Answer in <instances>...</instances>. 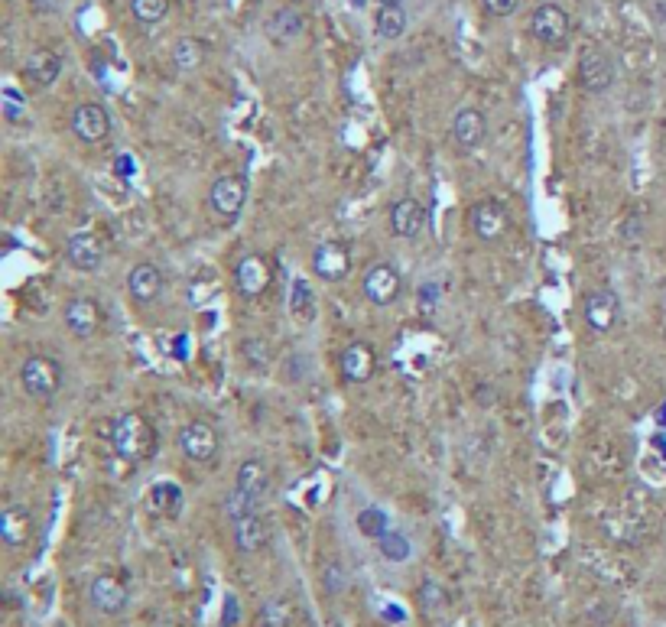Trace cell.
<instances>
[{
    "label": "cell",
    "mask_w": 666,
    "mask_h": 627,
    "mask_svg": "<svg viewBox=\"0 0 666 627\" xmlns=\"http://www.w3.org/2000/svg\"><path fill=\"white\" fill-rule=\"evenodd\" d=\"M111 442H114V452L121 455L127 462H143L153 455V446H156V436L150 423L143 420L140 413H121L111 426Z\"/></svg>",
    "instance_id": "cell-1"
},
{
    "label": "cell",
    "mask_w": 666,
    "mask_h": 627,
    "mask_svg": "<svg viewBox=\"0 0 666 627\" xmlns=\"http://www.w3.org/2000/svg\"><path fill=\"white\" fill-rule=\"evenodd\" d=\"M20 384L33 400H49L62 387V364L46 355H30L20 368Z\"/></svg>",
    "instance_id": "cell-2"
},
{
    "label": "cell",
    "mask_w": 666,
    "mask_h": 627,
    "mask_svg": "<svg viewBox=\"0 0 666 627\" xmlns=\"http://www.w3.org/2000/svg\"><path fill=\"white\" fill-rule=\"evenodd\" d=\"M530 36L546 49H563L572 36V20L559 4H540L530 13Z\"/></svg>",
    "instance_id": "cell-3"
},
{
    "label": "cell",
    "mask_w": 666,
    "mask_h": 627,
    "mask_svg": "<svg viewBox=\"0 0 666 627\" xmlns=\"http://www.w3.org/2000/svg\"><path fill=\"white\" fill-rule=\"evenodd\" d=\"M179 452L186 455L189 462H195V465H205V462H212L215 455H218V449H221V436H218V429L208 423V420H192V423H186L179 429Z\"/></svg>",
    "instance_id": "cell-4"
},
{
    "label": "cell",
    "mask_w": 666,
    "mask_h": 627,
    "mask_svg": "<svg viewBox=\"0 0 666 627\" xmlns=\"http://www.w3.org/2000/svg\"><path fill=\"white\" fill-rule=\"evenodd\" d=\"M579 82L592 95H602L615 85V59L602 46H585L579 56Z\"/></svg>",
    "instance_id": "cell-5"
},
{
    "label": "cell",
    "mask_w": 666,
    "mask_h": 627,
    "mask_svg": "<svg viewBox=\"0 0 666 627\" xmlns=\"http://www.w3.org/2000/svg\"><path fill=\"white\" fill-rule=\"evenodd\" d=\"M361 293L368 299L371 306H390L397 303L400 293H403V277L394 264H374L368 273H364L361 280Z\"/></svg>",
    "instance_id": "cell-6"
},
{
    "label": "cell",
    "mask_w": 666,
    "mask_h": 627,
    "mask_svg": "<svg viewBox=\"0 0 666 627\" xmlns=\"http://www.w3.org/2000/svg\"><path fill=\"white\" fill-rule=\"evenodd\" d=\"M582 316H585V325H589L595 335H608L618 325V319H621V299H618V293L608 290V286H602V290H592L589 296H585V303H582Z\"/></svg>",
    "instance_id": "cell-7"
},
{
    "label": "cell",
    "mask_w": 666,
    "mask_h": 627,
    "mask_svg": "<svg viewBox=\"0 0 666 627\" xmlns=\"http://www.w3.org/2000/svg\"><path fill=\"white\" fill-rule=\"evenodd\" d=\"M244 202H247V179L244 176H218L212 182V189H208V205H212V212L225 221H234L241 212H244Z\"/></svg>",
    "instance_id": "cell-8"
},
{
    "label": "cell",
    "mask_w": 666,
    "mask_h": 627,
    "mask_svg": "<svg viewBox=\"0 0 666 627\" xmlns=\"http://www.w3.org/2000/svg\"><path fill=\"white\" fill-rule=\"evenodd\" d=\"M88 602H91V608H95V611H101V615L117 618V615H124L127 605H130V589L124 585V579L108 576V572H104V576L91 579Z\"/></svg>",
    "instance_id": "cell-9"
},
{
    "label": "cell",
    "mask_w": 666,
    "mask_h": 627,
    "mask_svg": "<svg viewBox=\"0 0 666 627\" xmlns=\"http://www.w3.org/2000/svg\"><path fill=\"white\" fill-rule=\"evenodd\" d=\"M69 127H72V134L82 143H101L104 137L111 134V111L104 108V104L85 101V104H78V108L72 111Z\"/></svg>",
    "instance_id": "cell-10"
},
{
    "label": "cell",
    "mask_w": 666,
    "mask_h": 627,
    "mask_svg": "<svg viewBox=\"0 0 666 627\" xmlns=\"http://www.w3.org/2000/svg\"><path fill=\"white\" fill-rule=\"evenodd\" d=\"M312 273L325 283H342L351 273V251L342 241H322L312 251Z\"/></svg>",
    "instance_id": "cell-11"
},
{
    "label": "cell",
    "mask_w": 666,
    "mask_h": 627,
    "mask_svg": "<svg viewBox=\"0 0 666 627\" xmlns=\"http://www.w3.org/2000/svg\"><path fill=\"white\" fill-rule=\"evenodd\" d=\"M273 283V270H270V260L260 257V254H247L238 260V267H234V286H238V293L244 299H257L270 290Z\"/></svg>",
    "instance_id": "cell-12"
},
{
    "label": "cell",
    "mask_w": 666,
    "mask_h": 627,
    "mask_svg": "<svg viewBox=\"0 0 666 627\" xmlns=\"http://www.w3.org/2000/svg\"><path fill=\"white\" fill-rule=\"evenodd\" d=\"M163 290H166V277H163V270L156 267V264H150V260H140L137 267H130V273H127V293H130L134 303L150 306V303H156V299L163 296Z\"/></svg>",
    "instance_id": "cell-13"
},
{
    "label": "cell",
    "mask_w": 666,
    "mask_h": 627,
    "mask_svg": "<svg viewBox=\"0 0 666 627\" xmlns=\"http://www.w3.org/2000/svg\"><path fill=\"white\" fill-rule=\"evenodd\" d=\"M468 218H472V228H475V234L485 244L501 241L504 234H507V228H511V215H507V208L501 202H494V199H485V202L472 205Z\"/></svg>",
    "instance_id": "cell-14"
},
{
    "label": "cell",
    "mask_w": 666,
    "mask_h": 627,
    "mask_svg": "<svg viewBox=\"0 0 666 627\" xmlns=\"http://www.w3.org/2000/svg\"><path fill=\"white\" fill-rule=\"evenodd\" d=\"M62 322H65V329H69L75 338H91L101 329L104 316H101V306L95 303V299L72 296L69 303H65V309H62Z\"/></svg>",
    "instance_id": "cell-15"
},
{
    "label": "cell",
    "mask_w": 666,
    "mask_h": 627,
    "mask_svg": "<svg viewBox=\"0 0 666 627\" xmlns=\"http://www.w3.org/2000/svg\"><path fill=\"white\" fill-rule=\"evenodd\" d=\"M429 225V208L413 199V195H407V199H400L394 208H390V231L397 234V238H420V234L426 231Z\"/></svg>",
    "instance_id": "cell-16"
},
{
    "label": "cell",
    "mask_w": 666,
    "mask_h": 627,
    "mask_svg": "<svg viewBox=\"0 0 666 627\" xmlns=\"http://www.w3.org/2000/svg\"><path fill=\"white\" fill-rule=\"evenodd\" d=\"M33 533H36L33 514L20 504H7L4 514H0V540H4L10 550H23V546H30Z\"/></svg>",
    "instance_id": "cell-17"
},
{
    "label": "cell",
    "mask_w": 666,
    "mask_h": 627,
    "mask_svg": "<svg viewBox=\"0 0 666 627\" xmlns=\"http://www.w3.org/2000/svg\"><path fill=\"white\" fill-rule=\"evenodd\" d=\"M306 26H309L306 13L299 10L296 4H290V7H280V10H273V13H270V20H267V36H270V43L290 46V43H296V39H303V36H306Z\"/></svg>",
    "instance_id": "cell-18"
},
{
    "label": "cell",
    "mask_w": 666,
    "mask_h": 627,
    "mask_svg": "<svg viewBox=\"0 0 666 627\" xmlns=\"http://www.w3.org/2000/svg\"><path fill=\"white\" fill-rule=\"evenodd\" d=\"M338 371H342V377L348 384H364L371 381L374 371H377V355L374 348L368 342H351L342 358H338Z\"/></svg>",
    "instance_id": "cell-19"
},
{
    "label": "cell",
    "mask_w": 666,
    "mask_h": 627,
    "mask_svg": "<svg viewBox=\"0 0 666 627\" xmlns=\"http://www.w3.org/2000/svg\"><path fill=\"white\" fill-rule=\"evenodd\" d=\"M20 72L33 88H49V85H56L62 75V56L52 49H33L30 56H26Z\"/></svg>",
    "instance_id": "cell-20"
},
{
    "label": "cell",
    "mask_w": 666,
    "mask_h": 627,
    "mask_svg": "<svg viewBox=\"0 0 666 627\" xmlns=\"http://www.w3.org/2000/svg\"><path fill=\"white\" fill-rule=\"evenodd\" d=\"M65 260H69L75 270L95 273L101 267V260H104V247H101V241L95 238V234L78 231L65 241Z\"/></svg>",
    "instance_id": "cell-21"
},
{
    "label": "cell",
    "mask_w": 666,
    "mask_h": 627,
    "mask_svg": "<svg viewBox=\"0 0 666 627\" xmlns=\"http://www.w3.org/2000/svg\"><path fill=\"white\" fill-rule=\"evenodd\" d=\"M488 134V121L478 108H459L452 117V137L462 150H475Z\"/></svg>",
    "instance_id": "cell-22"
},
{
    "label": "cell",
    "mask_w": 666,
    "mask_h": 627,
    "mask_svg": "<svg viewBox=\"0 0 666 627\" xmlns=\"http://www.w3.org/2000/svg\"><path fill=\"white\" fill-rule=\"evenodd\" d=\"M270 540V524L260 514H251L234 524V546L244 553V556H254L267 546Z\"/></svg>",
    "instance_id": "cell-23"
},
{
    "label": "cell",
    "mask_w": 666,
    "mask_h": 627,
    "mask_svg": "<svg viewBox=\"0 0 666 627\" xmlns=\"http://www.w3.org/2000/svg\"><path fill=\"white\" fill-rule=\"evenodd\" d=\"M169 59H173L176 72H199L205 59H208V46L202 43L199 36H182L173 43V52H169Z\"/></svg>",
    "instance_id": "cell-24"
},
{
    "label": "cell",
    "mask_w": 666,
    "mask_h": 627,
    "mask_svg": "<svg viewBox=\"0 0 666 627\" xmlns=\"http://www.w3.org/2000/svg\"><path fill=\"white\" fill-rule=\"evenodd\" d=\"M234 488H241L247 494H254V498L264 501V494L270 491V468L264 459H244L241 468H238V481H234Z\"/></svg>",
    "instance_id": "cell-25"
},
{
    "label": "cell",
    "mask_w": 666,
    "mask_h": 627,
    "mask_svg": "<svg viewBox=\"0 0 666 627\" xmlns=\"http://www.w3.org/2000/svg\"><path fill=\"white\" fill-rule=\"evenodd\" d=\"M286 309H290V316L296 322H309L316 316V293H312L309 280L296 277L293 280V290H290V299H286Z\"/></svg>",
    "instance_id": "cell-26"
},
{
    "label": "cell",
    "mask_w": 666,
    "mask_h": 627,
    "mask_svg": "<svg viewBox=\"0 0 666 627\" xmlns=\"http://www.w3.org/2000/svg\"><path fill=\"white\" fill-rule=\"evenodd\" d=\"M416 602H420V611L426 618H442L449 608V592L442 589V582L436 579H423L420 592H416Z\"/></svg>",
    "instance_id": "cell-27"
},
{
    "label": "cell",
    "mask_w": 666,
    "mask_h": 627,
    "mask_svg": "<svg viewBox=\"0 0 666 627\" xmlns=\"http://www.w3.org/2000/svg\"><path fill=\"white\" fill-rule=\"evenodd\" d=\"M374 33L381 39H400L407 33V10L403 7H381L374 13Z\"/></svg>",
    "instance_id": "cell-28"
},
{
    "label": "cell",
    "mask_w": 666,
    "mask_h": 627,
    "mask_svg": "<svg viewBox=\"0 0 666 627\" xmlns=\"http://www.w3.org/2000/svg\"><path fill=\"white\" fill-rule=\"evenodd\" d=\"M377 553H381L384 563L400 566V563H407V559L413 556V543L403 537L400 530H387L384 537L377 540Z\"/></svg>",
    "instance_id": "cell-29"
},
{
    "label": "cell",
    "mask_w": 666,
    "mask_h": 627,
    "mask_svg": "<svg viewBox=\"0 0 666 627\" xmlns=\"http://www.w3.org/2000/svg\"><path fill=\"white\" fill-rule=\"evenodd\" d=\"M293 624V602L290 598H270L260 605L257 627H290Z\"/></svg>",
    "instance_id": "cell-30"
},
{
    "label": "cell",
    "mask_w": 666,
    "mask_h": 627,
    "mask_svg": "<svg viewBox=\"0 0 666 627\" xmlns=\"http://www.w3.org/2000/svg\"><path fill=\"white\" fill-rule=\"evenodd\" d=\"M150 504L160 517H176L182 511V491L176 485H169V481H160V485L150 491Z\"/></svg>",
    "instance_id": "cell-31"
},
{
    "label": "cell",
    "mask_w": 666,
    "mask_h": 627,
    "mask_svg": "<svg viewBox=\"0 0 666 627\" xmlns=\"http://www.w3.org/2000/svg\"><path fill=\"white\" fill-rule=\"evenodd\" d=\"M355 524H358V533L364 540H381L384 533L390 530V520H387V514L381 511V507H364V511H358Z\"/></svg>",
    "instance_id": "cell-32"
},
{
    "label": "cell",
    "mask_w": 666,
    "mask_h": 627,
    "mask_svg": "<svg viewBox=\"0 0 666 627\" xmlns=\"http://www.w3.org/2000/svg\"><path fill=\"white\" fill-rule=\"evenodd\" d=\"M169 13V0H130V17L140 26H156L163 23Z\"/></svg>",
    "instance_id": "cell-33"
},
{
    "label": "cell",
    "mask_w": 666,
    "mask_h": 627,
    "mask_svg": "<svg viewBox=\"0 0 666 627\" xmlns=\"http://www.w3.org/2000/svg\"><path fill=\"white\" fill-rule=\"evenodd\" d=\"M225 514L238 524V520L251 517V514H260V498H254V494H247L241 488H234L228 498H225Z\"/></svg>",
    "instance_id": "cell-34"
},
{
    "label": "cell",
    "mask_w": 666,
    "mask_h": 627,
    "mask_svg": "<svg viewBox=\"0 0 666 627\" xmlns=\"http://www.w3.org/2000/svg\"><path fill=\"white\" fill-rule=\"evenodd\" d=\"M241 355H244V361L251 364L254 371H267L270 368V345L264 342V338H244Z\"/></svg>",
    "instance_id": "cell-35"
},
{
    "label": "cell",
    "mask_w": 666,
    "mask_h": 627,
    "mask_svg": "<svg viewBox=\"0 0 666 627\" xmlns=\"http://www.w3.org/2000/svg\"><path fill=\"white\" fill-rule=\"evenodd\" d=\"M322 585L329 595H342L348 589V569L338 563V559H329V563L322 566Z\"/></svg>",
    "instance_id": "cell-36"
},
{
    "label": "cell",
    "mask_w": 666,
    "mask_h": 627,
    "mask_svg": "<svg viewBox=\"0 0 666 627\" xmlns=\"http://www.w3.org/2000/svg\"><path fill=\"white\" fill-rule=\"evenodd\" d=\"M4 114H7V121H10V124H20V121H23L26 104L20 101L17 88H7V91H4Z\"/></svg>",
    "instance_id": "cell-37"
},
{
    "label": "cell",
    "mask_w": 666,
    "mask_h": 627,
    "mask_svg": "<svg viewBox=\"0 0 666 627\" xmlns=\"http://www.w3.org/2000/svg\"><path fill=\"white\" fill-rule=\"evenodd\" d=\"M481 7H485L488 17L504 20V17H514L517 7H520V0H481Z\"/></svg>",
    "instance_id": "cell-38"
},
{
    "label": "cell",
    "mask_w": 666,
    "mask_h": 627,
    "mask_svg": "<svg viewBox=\"0 0 666 627\" xmlns=\"http://www.w3.org/2000/svg\"><path fill=\"white\" fill-rule=\"evenodd\" d=\"M238 621H241V598L225 595V605H221V627H234Z\"/></svg>",
    "instance_id": "cell-39"
},
{
    "label": "cell",
    "mask_w": 666,
    "mask_h": 627,
    "mask_svg": "<svg viewBox=\"0 0 666 627\" xmlns=\"http://www.w3.org/2000/svg\"><path fill=\"white\" fill-rule=\"evenodd\" d=\"M114 173L121 176V179H130V176H134V173H137V163H134V156H127V153H121V156H117V160H114Z\"/></svg>",
    "instance_id": "cell-40"
},
{
    "label": "cell",
    "mask_w": 666,
    "mask_h": 627,
    "mask_svg": "<svg viewBox=\"0 0 666 627\" xmlns=\"http://www.w3.org/2000/svg\"><path fill=\"white\" fill-rule=\"evenodd\" d=\"M420 303H423L426 309H433V306L439 303V286H436V283H423V286H420Z\"/></svg>",
    "instance_id": "cell-41"
},
{
    "label": "cell",
    "mask_w": 666,
    "mask_h": 627,
    "mask_svg": "<svg viewBox=\"0 0 666 627\" xmlns=\"http://www.w3.org/2000/svg\"><path fill=\"white\" fill-rule=\"evenodd\" d=\"M381 618L390 621V624H403V621H407V611L397 608V605H387V608L381 611Z\"/></svg>",
    "instance_id": "cell-42"
},
{
    "label": "cell",
    "mask_w": 666,
    "mask_h": 627,
    "mask_svg": "<svg viewBox=\"0 0 666 627\" xmlns=\"http://www.w3.org/2000/svg\"><path fill=\"white\" fill-rule=\"evenodd\" d=\"M650 17H654L660 26H666V0H654V4H650Z\"/></svg>",
    "instance_id": "cell-43"
},
{
    "label": "cell",
    "mask_w": 666,
    "mask_h": 627,
    "mask_svg": "<svg viewBox=\"0 0 666 627\" xmlns=\"http://www.w3.org/2000/svg\"><path fill=\"white\" fill-rule=\"evenodd\" d=\"M381 7H403V0H381Z\"/></svg>",
    "instance_id": "cell-44"
},
{
    "label": "cell",
    "mask_w": 666,
    "mask_h": 627,
    "mask_svg": "<svg viewBox=\"0 0 666 627\" xmlns=\"http://www.w3.org/2000/svg\"><path fill=\"white\" fill-rule=\"evenodd\" d=\"M351 7H358V10H364V7H368V0H351Z\"/></svg>",
    "instance_id": "cell-45"
},
{
    "label": "cell",
    "mask_w": 666,
    "mask_h": 627,
    "mask_svg": "<svg viewBox=\"0 0 666 627\" xmlns=\"http://www.w3.org/2000/svg\"><path fill=\"white\" fill-rule=\"evenodd\" d=\"M290 4H296V7H303V4H316V0H290Z\"/></svg>",
    "instance_id": "cell-46"
}]
</instances>
